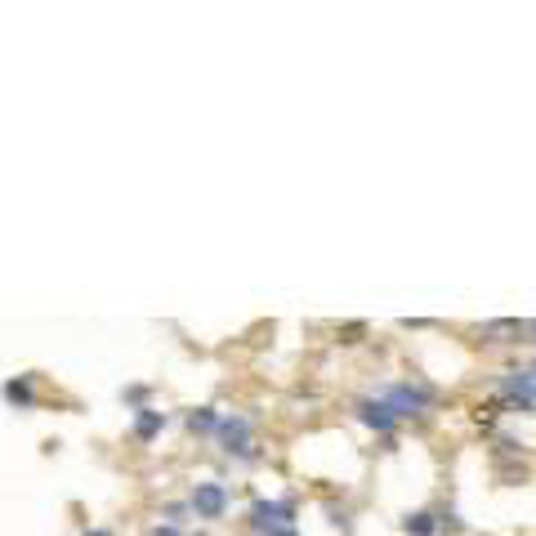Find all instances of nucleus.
Listing matches in <instances>:
<instances>
[{
	"instance_id": "f257e3e1",
	"label": "nucleus",
	"mask_w": 536,
	"mask_h": 536,
	"mask_svg": "<svg viewBox=\"0 0 536 536\" xmlns=\"http://www.w3.org/2000/svg\"><path fill=\"white\" fill-rule=\"evenodd\" d=\"M197 510L206 514V519H215L219 510H224V492H219L215 483H206V487H197Z\"/></svg>"
},
{
	"instance_id": "f03ea898",
	"label": "nucleus",
	"mask_w": 536,
	"mask_h": 536,
	"mask_svg": "<svg viewBox=\"0 0 536 536\" xmlns=\"http://www.w3.org/2000/svg\"><path fill=\"white\" fill-rule=\"evenodd\" d=\"M255 519H260V528L282 532L286 519H291V510H286V505H260V510H255Z\"/></svg>"
},
{
	"instance_id": "7ed1b4c3",
	"label": "nucleus",
	"mask_w": 536,
	"mask_h": 536,
	"mask_svg": "<svg viewBox=\"0 0 536 536\" xmlns=\"http://www.w3.org/2000/svg\"><path fill=\"white\" fill-rule=\"evenodd\" d=\"M420 402H425V394H411V389H394V398H389L385 407H389V411H398V416H411V411H416Z\"/></svg>"
},
{
	"instance_id": "20e7f679",
	"label": "nucleus",
	"mask_w": 536,
	"mask_h": 536,
	"mask_svg": "<svg viewBox=\"0 0 536 536\" xmlns=\"http://www.w3.org/2000/svg\"><path fill=\"white\" fill-rule=\"evenodd\" d=\"M362 411H367V420H371L376 429H389V425H394V411H389L385 402H367Z\"/></svg>"
},
{
	"instance_id": "39448f33",
	"label": "nucleus",
	"mask_w": 536,
	"mask_h": 536,
	"mask_svg": "<svg viewBox=\"0 0 536 536\" xmlns=\"http://www.w3.org/2000/svg\"><path fill=\"white\" fill-rule=\"evenodd\" d=\"M505 394H510V398H519V402H528V398H532V376L510 380V385H505Z\"/></svg>"
},
{
	"instance_id": "423d86ee",
	"label": "nucleus",
	"mask_w": 536,
	"mask_h": 536,
	"mask_svg": "<svg viewBox=\"0 0 536 536\" xmlns=\"http://www.w3.org/2000/svg\"><path fill=\"white\" fill-rule=\"evenodd\" d=\"M407 528H411V532H420V536H425L429 528H434V519H429V514H416V519H407Z\"/></svg>"
}]
</instances>
